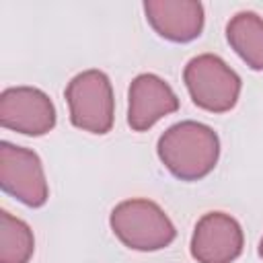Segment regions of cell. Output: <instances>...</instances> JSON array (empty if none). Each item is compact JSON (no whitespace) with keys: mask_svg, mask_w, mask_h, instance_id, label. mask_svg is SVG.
I'll use <instances>...</instances> for the list:
<instances>
[{"mask_svg":"<svg viewBox=\"0 0 263 263\" xmlns=\"http://www.w3.org/2000/svg\"><path fill=\"white\" fill-rule=\"evenodd\" d=\"M66 101L74 127L99 136L113 127L115 99L111 80L105 72L84 70L76 74L66 86Z\"/></svg>","mask_w":263,"mask_h":263,"instance_id":"obj_4","label":"cell"},{"mask_svg":"<svg viewBox=\"0 0 263 263\" xmlns=\"http://www.w3.org/2000/svg\"><path fill=\"white\" fill-rule=\"evenodd\" d=\"M183 80L191 101L210 113L230 111L240 95V76L214 53L191 58L183 70Z\"/></svg>","mask_w":263,"mask_h":263,"instance_id":"obj_3","label":"cell"},{"mask_svg":"<svg viewBox=\"0 0 263 263\" xmlns=\"http://www.w3.org/2000/svg\"><path fill=\"white\" fill-rule=\"evenodd\" d=\"M113 234L134 251H160L175 236V224L164 210L150 199H125L117 203L109 216Z\"/></svg>","mask_w":263,"mask_h":263,"instance_id":"obj_2","label":"cell"},{"mask_svg":"<svg viewBox=\"0 0 263 263\" xmlns=\"http://www.w3.org/2000/svg\"><path fill=\"white\" fill-rule=\"evenodd\" d=\"M0 123L25 136H43L55 125V107L39 88L12 86L0 95Z\"/></svg>","mask_w":263,"mask_h":263,"instance_id":"obj_6","label":"cell"},{"mask_svg":"<svg viewBox=\"0 0 263 263\" xmlns=\"http://www.w3.org/2000/svg\"><path fill=\"white\" fill-rule=\"evenodd\" d=\"M230 47L253 70H263V18L257 12H236L226 25Z\"/></svg>","mask_w":263,"mask_h":263,"instance_id":"obj_10","label":"cell"},{"mask_svg":"<svg viewBox=\"0 0 263 263\" xmlns=\"http://www.w3.org/2000/svg\"><path fill=\"white\" fill-rule=\"evenodd\" d=\"M144 12L152 29L175 43H187L201 35L203 6L195 0H150Z\"/></svg>","mask_w":263,"mask_h":263,"instance_id":"obj_9","label":"cell"},{"mask_svg":"<svg viewBox=\"0 0 263 263\" xmlns=\"http://www.w3.org/2000/svg\"><path fill=\"white\" fill-rule=\"evenodd\" d=\"M156 152L173 177L199 181L214 171L220 156V140L205 123L179 121L158 138Z\"/></svg>","mask_w":263,"mask_h":263,"instance_id":"obj_1","label":"cell"},{"mask_svg":"<svg viewBox=\"0 0 263 263\" xmlns=\"http://www.w3.org/2000/svg\"><path fill=\"white\" fill-rule=\"evenodd\" d=\"M0 187L29 208H41L49 189L41 158L23 146L10 142L0 144Z\"/></svg>","mask_w":263,"mask_h":263,"instance_id":"obj_5","label":"cell"},{"mask_svg":"<svg viewBox=\"0 0 263 263\" xmlns=\"http://www.w3.org/2000/svg\"><path fill=\"white\" fill-rule=\"evenodd\" d=\"M127 123L134 132L150 129L158 119L179 109L175 90L156 74H140L127 90Z\"/></svg>","mask_w":263,"mask_h":263,"instance_id":"obj_8","label":"cell"},{"mask_svg":"<svg viewBox=\"0 0 263 263\" xmlns=\"http://www.w3.org/2000/svg\"><path fill=\"white\" fill-rule=\"evenodd\" d=\"M35 251V238L27 222L10 212H0V263H29Z\"/></svg>","mask_w":263,"mask_h":263,"instance_id":"obj_11","label":"cell"},{"mask_svg":"<svg viewBox=\"0 0 263 263\" xmlns=\"http://www.w3.org/2000/svg\"><path fill=\"white\" fill-rule=\"evenodd\" d=\"M257 251H259V257L263 259V238H261V242H259V249H257Z\"/></svg>","mask_w":263,"mask_h":263,"instance_id":"obj_12","label":"cell"},{"mask_svg":"<svg viewBox=\"0 0 263 263\" xmlns=\"http://www.w3.org/2000/svg\"><path fill=\"white\" fill-rule=\"evenodd\" d=\"M240 224L224 212L203 214L191 236V255L197 263H232L242 253Z\"/></svg>","mask_w":263,"mask_h":263,"instance_id":"obj_7","label":"cell"}]
</instances>
